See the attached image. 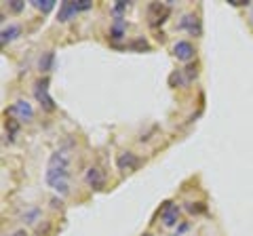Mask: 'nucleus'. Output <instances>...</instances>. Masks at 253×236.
Wrapping results in <instances>:
<instances>
[{
  "instance_id": "1",
  "label": "nucleus",
  "mask_w": 253,
  "mask_h": 236,
  "mask_svg": "<svg viewBox=\"0 0 253 236\" xmlns=\"http://www.w3.org/2000/svg\"><path fill=\"white\" fill-rule=\"evenodd\" d=\"M171 13V4H163V2H152L148 6V21L150 26L156 28L158 23H165Z\"/></svg>"
},
{
  "instance_id": "2",
  "label": "nucleus",
  "mask_w": 253,
  "mask_h": 236,
  "mask_svg": "<svg viewBox=\"0 0 253 236\" xmlns=\"http://www.w3.org/2000/svg\"><path fill=\"white\" fill-rule=\"evenodd\" d=\"M116 167L123 173H131L139 167V158L133 152H123V154L116 156Z\"/></svg>"
},
{
  "instance_id": "3",
  "label": "nucleus",
  "mask_w": 253,
  "mask_h": 236,
  "mask_svg": "<svg viewBox=\"0 0 253 236\" xmlns=\"http://www.w3.org/2000/svg\"><path fill=\"white\" fill-rule=\"evenodd\" d=\"M46 84H49V80H46V78L38 80V82H36V89H34V95H36L38 101H41V106L51 112V110L55 108V101H53V97L49 95V93H46Z\"/></svg>"
},
{
  "instance_id": "4",
  "label": "nucleus",
  "mask_w": 253,
  "mask_h": 236,
  "mask_svg": "<svg viewBox=\"0 0 253 236\" xmlns=\"http://www.w3.org/2000/svg\"><path fill=\"white\" fill-rule=\"evenodd\" d=\"M9 114L15 116L17 120H32V116H34V110H32V106L28 104V101H15V104L9 108Z\"/></svg>"
},
{
  "instance_id": "5",
  "label": "nucleus",
  "mask_w": 253,
  "mask_h": 236,
  "mask_svg": "<svg viewBox=\"0 0 253 236\" xmlns=\"http://www.w3.org/2000/svg\"><path fill=\"white\" fill-rule=\"evenodd\" d=\"M173 55L179 59V61H190L194 57V46L192 42H188V40H179L173 44Z\"/></svg>"
},
{
  "instance_id": "6",
  "label": "nucleus",
  "mask_w": 253,
  "mask_h": 236,
  "mask_svg": "<svg viewBox=\"0 0 253 236\" xmlns=\"http://www.w3.org/2000/svg\"><path fill=\"white\" fill-rule=\"evenodd\" d=\"M161 217H163V224L167 226V228L175 226L179 222V209L173 202H165V207L161 211Z\"/></svg>"
},
{
  "instance_id": "7",
  "label": "nucleus",
  "mask_w": 253,
  "mask_h": 236,
  "mask_svg": "<svg viewBox=\"0 0 253 236\" xmlns=\"http://www.w3.org/2000/svg\"><path fill=\"white\" fill-rule=\"evenodd\" d=\"M179 30H186V32H190L192 36H199L201 34V21H199V17L192 15V13L184 15L181 21H179Z\"/></svg>"
},
{
  "instance_id": "8",
  "label": "nucleus",
  "mask_w": 253,
  "mask_h": 236,
  "mask_svg": "<svg viewBox=\"0 0 253 236\" xmlns=\"http://www.w3.org/2000/svg\"><path fill=\"white\" fill-rule=\"evenodd\" d=\"M86 184H89L93 190H101V188L106 186V175H104V171L97 169V167H91L89 171H86Z\"/></svg>"
},
{
  "instance_id": "9",
  "label": "nucleus",
  "mask_w": 253,
  "mask_h": 236,
  "mask_svg": "<svg viewBox=\"0 0 253 236\" xmlns=\"http://www.w3.org/2000/svg\"><path fill=\"white\" fill-rule=\"evenodd\" d=\"M78 11H76V6H74V2H61V6H59V13H57V21H68V19H72L74 15H76Z\"/></svg>"
},
{
  "instance_id": "10",
  "label": "nucleus",
  "mask_w": 253,
  "mask_h": 236,
  "mask_svg": "<svg viewBox=\"0 0 253 236\" xmlns=\"http://www.w3.org/2000/svg\"><path fill=\"white\" fill-rule=\"evenodd\" d=\"M125 30H126L125 21H123L121 17H116V21H114L112 30H110V36H112V40H121V38L125 36Z\"/></svg>"
},
{
  "instance_id": "11",
  "label": "nucleus",
  "mask_w": 253,
  "mask_h": 236,
  "mask_svg": "<svg viewBox=\"0 0 253 236\" xmlns=\"http://www.w3.org/2000/svg\"><path fill=\"white\" fill-rule=\"evenodd\" d=\"M19 32H21V28H19V26H15V23H11L9 28H2V44L11 42L13 38H17Z\"/></svg>"
},
{
  "instance_id": "12",
  "label": "nucleus",
  "mask_w": 253,
  "mask_h": 236,
  "mask_svg": "<svg viewBox=\"0 0 253 236\" xmlns=\"http://www.w3.org/2000/svg\"><path fill=\"white\" fill-rule=\"evenodd\" d=\"M36 6V9H41L42 13H49L53 6H55V0H34V2H32Z\"/></svg>"
},
{
  "instance_id": "13",
  "label": "nucleus",
  "mask_w": 253,
  "mask_h": 236,
  "mask_svg": "<svg viewBox=\"0 0 253 236\" xmlns=\"http://www.w3.org/2000/svg\"><path fill=\"white\" fill-rule=\"evenodd\" d=\"M51 64H53V53H46V55H44V59H41V70L49 72V70H51Z\"/></svg>"
},
{
  "instance_id": "14",
  "label": "nucleus",
  "mask_w": 253,
  "mask_h": 236,
  "mask_svg": "<svg viewBox=\"0 0 253 236\" xmlns=\"http://www.w3.org/2000/svg\"><path fill=\"white\" fill-rule=\"evenodd\" d=\"M74 6H76V11H89L93 4H91V0H76Z\"/></svg>"
},
{
  "instance_id": "15",
  "label": "nucleus",
  "mask_w": 253,
  "mask_h": 236,
  "mask_svg": "<svg viewBox=\"0 0 253 236\" xmlns=\"http://www.w3.org/2000/svg\"><path fill=\"white\" fill-rule=\"evenodd\" d=\"M131 49H141V51H148V49H150V44L144 40V38H139V40L131 42Z\"/></svg>"
},
{
  "instance_id": "16",
  "label": "nucleus",
  "mask_w": 253,
  "mask_h": 236,
  "mask_svg": "<svg viewBox=\"0 0 253 236\" xmlns=\"http://www.w3.org/2000/svg\"><path fill=\"white\" fill-rule=\"evenodd\" d=\"M11 9H13L15 13H17V11H21V9H23V4H21V0H13V2H11Z\"/></svg>"
},
{
  "instance_id": "17",
  "label": "nucleus",
  "mask_w": 253,
  "mask_h": 236,
  "mask_svg": "<svg viewBox=\"0 0 253 236\" xmlns=\"http://www.w3.org/2000/svg\"><path fill=\"white\" fill-rule=\"evenodd\" d=\"M228 2L234 6H243V4H249V0H228Z\"/></svg>"
},
{
  "instance_id": "18",
  "label": "nucleus",
  "mask_w": 253,
  "mask_h": 236,
  "mask_svg": "<svg viewBox=\"0 0 253 236\" xmlns=\"http://www.w3.org/2000/svg\"><path fill=\"white\" fill-rule=\"evenodd\" d=\"M125 6H126V2H116V4H114V11H116V13H121Z\"/></svg>"
},
{
  "instance_id": "19",
  "label": "nucleus",
  "mask_w": 253,
  "mask_h": 236,
  "mask_svg": "<svg viewBox=\"0 0 253 236\" xmlns=\"http://www.w3.org/2000/svg\"><path fill=\"white\" fill-rule=\"evenodd\" d=\"M13 236H28V234H26V230H17V232H15Z\"/></svg>"
},
{
  "instance_id": "20",
  "label": "nucleus",
  "mask_w": 253,
  "mask_h": 236,
  "mask_svg": "<svg viewBox=\"0 0 253 236\" xmlns=\"http://www.w3.org/2000/svg\"><path fill=\"white\" fill-rule=\"evenodd\" d=\"M251 21H253V11H251Z\"/></svg>"
},
{
  "instance_id": "21",
  "label": "nucleus",
  "mask_w": 253,
  "mask_h": 236,
  "mask_svg": "<svg viewBox=\"0 0 253 236\" xmlns=\"http://www.w3.org/2000/svg\"><path fill=\"white\" fill-rule=\"evenodd\" d=\"M146 236H150V234H146Z\"/></svg>"
}]
</instances>
